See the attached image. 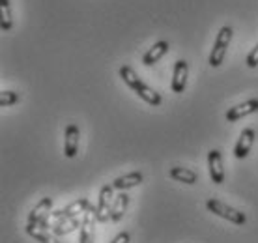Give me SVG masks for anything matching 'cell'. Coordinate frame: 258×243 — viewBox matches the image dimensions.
Returning a JSON list of instances; mask_svg holds the SVG:
<instances>
[{"label": "cell", "mask_w": 258, "mask_h": 243, "mask_svg": "<svg viewBox=\"0 0 258 243\" xmlns=\"http://www.w3.org/2000/svg\"><path fill=\"white\" fill-rule=\"evenodd\" d=\"M26 234L28 236H32L36 241H39V243H62V241H58V236L54 234V232H49V230H45V228H39L38 224H26Z\"/></svg>", "instance_id": "17"}, {"label": "cell", "mask_w": 258, "mask_h": 243, "mask_svg": "<svg viewBox=\"0 0 258 243\" xmlns=\"http://www.w3.org/2000/svg\"><path fill=\"white\" fill-rule=\"evenodd\" d=\"M96 208L94 206H88V210L84 211L83 224H81V236H79V243H94V224H96Z\"/></svg>", "instance_id": "8"}, {"label": "cell", "mask_w": 258, "mask_h": 243, "mask_svg": "<svg viewBox=\"0 0 258 243\" xmlns=\"http://www.w3.org/2000/svg\"><path fill=\"white\" fill-rule=\"evenodd\" d=\"M232 34H234V30L230 25L221 26V30L217 32V38H215V41H213L210 58H208V62H210L212 68H219V66L225 62L226 51H228L230 41H232Z\"/></svg>", "instance_id": "2"}, {"label": "cell", "mask_w": 258, "mask_h": 243, "mask_svg": "<svg viewBox=\"0 0 258 243\" xmlns=\"http://www.w3.org/2000/svg\"><path fill=\"white\" fill-rule=\"evenodd\" d=\"M168 176L174 179V181H181L185 186H195L199 181V174L191 170V168H185V166H172L168 170Z\"/></svg>", "instance_id": "15"}, {"label": "cell", "mask_w": 258, "mask_h": 243, "mask_svg": "<svg viewBox=\"0 0 258 243\" xmlns=\"http://www.w3.org/2000/svg\"><path fill=\"white\" fill-rule=\"evenodd\" d=\"M206 208H208V211L215 213L217 217H223V219H226V221H230V223H234V224H245V221H247L243 211L236 210V208L225 204V202H221V200H217V199L208 200Z\"/></svg>", "instance_id": "3"}, {"label": "cell", "mask_w": 258, "mask_h": 243, "mask_svg": "<svg viewBox=\"0 0 258 243\" xmlns=\"http://www.w3.org/2000/svg\"><path fill=\"white\" fill-rule=\"evenodd\" d=\"M51 213H52V199H51V197H45V199H41L38 204L32 208L30 215H28V223L38 224L41 219L49 217Z\"/></svg>", "instance_id": "13"}, {"label": "cell", "mask_w": 258, "mask_h": 243, "mask_svg": "<svg viewBox=\"0 0 258 243\" xmlns=\"http://www.w3.org/2000/svg\"><path fill=\"white\" fill-rule=\"evenodd\" d=\"M254 139H256V131L252 128H247L243 129L238 137V142H236V146H234V155L238 157V159H245L249 152H251L252 144H254Z\"/></svg>", "instance_id": "7"}, {"label": "cell", "mask_w": 258, "mask_h": 243, "mask_svg": "<svg viewBox=\"0 0 258 243\" xmlns=\"http://www.w3.org/2000/svg\"><path fill=\"white\" fill-rule=\"evenodd\" d=\"M112 191H114L112 184H110V186H103L101 187V191H99L97 206H96L97 223H107V219H110V206H112V202H114V199H112Z\"/></svg>", "instance_id": "4"}, {"label": "cell", "mask_w": 258, "mask_h": 243, "mask_svg": "<svg viewBox=\"0 0 258 243\" xmlns=\"http://www.w3.org/2000/svg\"><path fill=\"white\" fill-rule=\"evenodd\" d=\"M0 10H2V32H10L13 28L12 0H0Z\"/></svg>", "instance_id": "19"}, {"label": "cell", "mask_w": 258, "mask_h": 243, "mask_svg": "<svg viewBox=\"0 0 258 243\" xmlns=\"http://www.w3.org/2000/svg\"><path fill=\"white\" fill-rule=\"evenodd\" d=\"M127 206H129V195L125 191H120V195L114 199V202L110 206V221L112 223H120L125 210H127Z\"/></svg>", "instance_id": "16"}, {"label": "cell", "mask_w": 258, "mask_h": 243, "mask_svg": "<svg viewBox=\"0 0 258 243\" xmlns=\"http://www.w3.org/2000/svg\"><path fill=\"white\" fill-rule=\"evenodd\" d=\"M252 112H258V99H247V101L239 103V105H236L232 109H228L225 118L226 122L234 124V122L241 120V118H245V116L252 114Z\"/></svg>", "instance_id": "10"}, {"label": "cell", "mask_w": 258, "mask_h": 243, "mask_svg": "<svg viewBox=\"0 0 258 243\" xmlns=\"http://www.w3.org/2000/svg\"><path fill=\"white\" fill-rule=\"evenodd\" d=\"M21 96L13 90H2L0 92V107H12L15 103H19Z\"/></svg>", "instance_id": "20"}, {"label": "cell", "mask_w": 258, "mask_h": 243, "mask_svg": "<svg viewBox=\"0 0 258 243\" xmlns=\"http://www.w3.org/2000/svg\"><path fill=\"white\" fill-rule=\"evenodd\" d=\"M144 176L142 172H129L123 174V176H118V178L112 179V187L118 189V191H127V189H133V187L141 186Z\"/></svg>", "instance_id": "14"}, {"label": "cell", "mask_w": 258, "mask_h": 243, "mask_svg": "<svg viewBox=\"0 0 258 243\" xmlns=\"http://www.w3.org/2000/svg\"><path fill=\"white\" fill-rule=\"evenodd\" d=\"M118 75L122 77L123 83L127 84L129 88L133 90L144 103H148V105H152V107H159V105L163 103V97L159 96V92H155L154 88H150L148 84L142 83L141 77L137 75L135 70H133L131 66H122V68L118 70Z\"/></svg>", "instance_id": "1"}, {"label": "cell", "mask_w": 258, "mask_h": 243, "mask_svg": "<svg viewBox=\"0 0 258 243\" xmlns=\"http://www.w3.org/2000/svg\"><path fill=\"white\" fill-rule=\"evenodd\" d=\"M245 62H247V66H249V68H256V66H258V43L254 45V47L251 49V52L247 54Z\"/></svg>", "instance_id": "21"}, {"label": "cell", "mask_w": 258, "mask_h": 243, "mask_svg": "<svg viewBox=\"0 0 258 243\" xmlns=\"http://www.w3.org/2000/svg\"><path fill=\"white\" fill-rule=\"evenodd\" d=\"M168 49H170V45H168V41H165V39L154 43L148 51L144 52V56H142V64L148 66V68L150 66L157 64V62H159V60H161V58L168 52Z\"/></svg>", "instance_id": "12"}, {"label": "cell", "mask_w": 258, "mask_h": 243, "mask_svg": "<svg viewBox=\"0 0 258 243\" xmlns=\"http://www.w3.org/2000/svg\"><path fill=\"white\" fill-rule=\"evenodd\" d=\"M129 239H131V236H129V232H120L114 239L110 243H129Z\"/></svg>", "instance_id": "22"}, {"label": "cell", "mask_w": 258, "mask_h": 243, "mask_svg": "<svg viewBox=\"0 0 258 243\" xmlns=\"http://www.w3.org/2000/svg\"><path fill=\"white\" fill-rule=\"evenodd\" d=\"M81 224H83V219L79 217H71V219H64V221H56V223L52 224V232L56 234V236H68L70 232L77 230L81 228Z\"/></svg>", "instance_id": "18"}, {"label": "cell", "mask_w": 258, "mask_h": 243, "mask_svg": "<svg viewBox=\"0 0 258 243\" xmlns=\"http://www.w3.org/2000/svg\"><path fill=\"white\" fill-rule=\"evenodd\" d=\"M208 172L213 184L221 186L225 181V166H223V154L221 150L213 148L208 152Z\"/></svg>", "instance_id": "5"}, {"label": "cell", "mask_w": 258, "mask_h": 243, "mask_svg": "<svg viewBox=\"0 0 258 243\" xmlns=\"http://www.w3.org/2000/svg\"><path fill=\"white\" fill-rule=\"evenodd\" d=\"M88 199H79L75 202H71L70 206H66L64 210H58V211H52L51 213V219H56V221H64V219H71V217H77V213L81 211H86L88 210Z\"/></svg>", "instance_id": "11"}, {"label": "cell", "mask_w": 258, "mask_h": 243, "mask_svg": "<svg viewBox=\"0 0 258 243\" xmlns=\"http://www.w3.org/2000/svg\"><path fill=\"white\" fill-rule=\"evenodd\" d=\"M187 77H189V64L187 60H176L174 70H172V83H170V88L174 94H181L185 92V86H187Z\"/></svg>", "instance_id": "6"}, {"label": "cell", "mask_w": 258, "mask_h": 243, "mask_svg": "<svg viewBox=\"0 0 258 243\" xmlns=\"http://www.w3.org/2000/svg\"><path fill=\"white\" fill-rule=\"evenodd\" d=\"M79 137H81V131H79L77 124H68V128L64 131V155L73 159L79 152Z\"/></svg>", "instance_id": "9"}]
</instances>
